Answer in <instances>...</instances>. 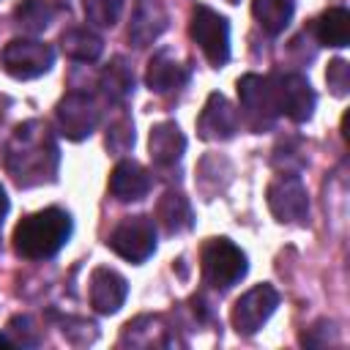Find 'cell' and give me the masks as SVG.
Listing matches in <instances>:
<instances>
[{
    "label": "cell",
    "instance_id": "cell-2",
    "mask_svg": "<svg viewBox=\"0 0 350 350\" xmlns=\"http://www.w3.org/2000/svg\"><path fill=\"white\" fill-rule=\"evenodd\" d=\"M71 216L63 208H44L25 216L14 230V249L25 260H49L71 238Z\"/></svg>",
    "mask_w": 350,
    "mask_h": 350
},
{
    "label": "cell",
    "instance_id": "cell-21",
    "mask_svg": "<svg viewBox=\"0 0 350 350\" xmlns=\"http://www.w3.org/2000/svg\"><path fill=\"white\" fill-rule=\"evenodd\" d=\"M252 16L268 36H279L293 19V0H252Z\"/></svg>",
    "mask_w": 350,
    "mask_h": 350
},
{
    "label": "cell",
    "instance_id": "cell-15",
    "mask_svg": "<svg viewBox=\"0 0 350 350\" xmlns=\"http://www.w3.org/2000/svg\"><path fill=\"white\" fill-rule=\"evenodd\" d=\"M148 150H150V159L156 167H175L186 150V137L178 129V123H172V120L156 123L148 137Z\"/></svg>",
    "mask_w": 350,
    "mask_h": 350
},
{
    "label": "cell",
    "instance_id": "cell-1",
    "mask_svg": "<svg viewBox=\"0 0 350 350\" xmlns=\"http://www.w3.org/2000/svg\"><path fill=\"white\" fill-rule=\"evenodd\" d=\"M60 150L55 134L44 120H27L14 129L5 145V167L16 186H41L52 183L57 175Z\"/></svg>",
    "mask_w": 350,
    "mask_h": 350
},
{
    "label": "cell",
    "instance_id": "cell-25",
    "mask_svg": "<svg viewBox=\"0 0 350 350\" xmlns=\"http://www.w3.org/2000/svg\"><path fill=\"white\" fill-rule=\"evenodd\" d=\"M131 145H134V123L129 118H120L107 131V148L115 153H126Z\"/></svg>",
    "mask_w": 350,
    "mask_h": 350
},
{
    "label": "cell",
    "instance_id": "cell-24",
    "mask_svg": "<svg viewBox=\"0 0 350 350\" xmlns=\"http://www.w3.org/2000/svg\"><path fill=\"white\" fill-rule=\"evenodd\" d=\"M85 19L96 27H112L120 19L123 0H82Z\"/></svg>",
    "mask_w": 350,
    "mask_h": 350
},
{
    "label": "cell",
    "instance_id": "cell-26",
    "mask_svg": "<svg viewBox=\"0 0 350 350\" xmlns=\"http://www.w3.org/2000/svg\"><path fill=\"white\" fill-rule=\"evenodd\" d=\"M325 82H328V88H331L334 96H339V98L347 96V88H350V66L342 57L331 60L328 63V71H325Z\"/></svg>",
    "mask_w": 350,
    "mask_h": 350
},
{
    "label": "cell",
    "instance_id": "cell-16",
    "mask_svg": "<svg viewBox=\"0 0 350 350\" xmlns=\"http://www.w3.org/2000/svg\"><path fill=\"white\" fill-rule=\"evenodd\" d=\"M145 82L153 93H170V90H178L189 82V68L183 63H178L167 49H161L150 57L148 71H145Z\"/></svg>",
    "mask_w": 350,
    "mask_h": 350
},
{
    "label": "cell",
    "instance_id": "cell-5",
    "mask_svg": "<svg viewBox=\"0 0 350 350\" xmlns=\"http://www.w3.org/2000/svg\"><path fill=\"white\" fill-rule=\"evenodd\" d=\"M189 36L202 49L205 60L216 68H221L230 60V25L221 14H216L208 5H194L189 19Z\"/></svg>",
    "mask_w": 350,
    "mask_h": 350
},
{
    "label": "cell",
    "instance_id": "cell-7",
    "mask_svg": "<svg viewBox=\"0 0 350 350\" xmlns=\"http://www.w3.org/2000/svg\"><path fill=\"white\" fill-rule=\"evenodd\" d=\"M98 115H101V109H98L96 98L85 90H68L55 107V120H57L60 134L74 142H79L96 131Z\"/></svg>",
    "mask_w": 350,
    "mask_h": 350
},
{
    "label": "cell",
    "instance_id": "cell-9",
    "mask_svg": "<svg viewBox=\"0 0 350 350\" xmlns=\"http://www.w3.org/2000/svg\"><path fill=\"white\" fill-rule=\"evenodd\" d=\"M271 85H273L279 115H287L295 123H306L312 118L317 96H314V90H312V85L304 74L279 71V74H271Z\"/></svg>",
    "mask_w": 350,
    "mask_h": 350
},
{
    "label": "cell",
    "instance_id": "cell-3",
    "mask_svg": "<svg viewBox=\"0 0 350 350\" xmlns=\"http://www.w3.org/2000/svg\"><path fill=\"white\" fill-rule=\"evenodd\" d=\"M200 262H202V279L219 293L238 284L249 271L243 249L235 246L230 238H211L202 246Z\"/></svg>",
    "mask_w": 350,
    "mask_h": 350
},
{
    "label": "cell",
    "instance_id": "cell-4",
    "mask_svg": "<svg viewBox=\"0 0 350 350\" xmlns=\"http://www.w3.org/2000/svg\"><path fill=\"white\" fill-rule=\"evenodd\" d=\"M238 101H241V118L252 131H268L279 118L271 77L243 74L238 79Z\"/></svg>",
    "mask_w": 350,
    "mask_h": 350
},
{
    "label": "cell",
    "instance_id": "cell-13",
    "mask_svg": "<svg viewBox=\"0 0 350 350\" xmlns=\"http://www.w3.org/2000/svg\"><path fill=\"white\" fill-rule=\"evenodd\" d=\"M90 306L98 314H115L129 295V282L112 268H96L90 273Z\"/></svg>",
    "mask_w": 350,
    "mask_h": 350
},
{
    "label": "cell",
    "instance_id": "cell-19",
    "mask_svg": "<svg viewBox=\"0 0 350 350\" xmlns=\"http://www.w3.org/2000/svg\"><path fill=\"white\" fill-rule=\"evenodd\" d=\"M312 33L323 46H347L350 44V11L328 8L312 22Z\"/></svg>",
    "mask_w": 350,
    "mask_h": 350
},
{
    "label": "cell",
    "instance_id": "cell-12",
    "mask_svg": "<svg viewBox=\"0 0 350 350\" xmlns=\"http://www.w3.org/2000/svg\"><path fill=\"white\" fill-rule=\"evenodd\" d=\"M238 131V112L235 107L221 96L211 93L200 118H197V134L205 142H224Z\"/></svg>",
    "mask_w": 350,
    "mask_h": 350
},
{
    "label": "cell",
    "instance_id": "cell-18",
    "mask_svg": "<svg viewBox=\"0 0 350 350\" xmlns=\"http://www.w3.org/2000/svg\"><path fill=\"white\" fill-rule=\"evenodd\" d=\"M156 221H159L161 230L170 232V235H178V232L191 230L194 213H191L189 200H186L180 191H167V194L156 202Z\"/></svg>",
    "mask_w": 350,
    "mask_h": 350
},
{
    "label": "cell",
    "instance_id": "cell-14",
    "mask_svg": "<svg viewBox=\"0 0 350 350\" xmlns=\"http://www.w3.org/2000/svg\"><path fill=\"white\" fill-rule=\"evenodd\" d=\"M150 189V175L145 172L142 164L123 159L115 164V170L109 172V194L120 202H137L148 194Z\"/></svg>",
    "mask_w": 350,
    "mask_h": 350
},
{
    "label": "cell",
    "instance_id": "cell-29",
    "mask_svg": "<svg viewBox=\"0 0 350 350\" xmlns=\"http://www.w3.org/2000/svg\"><path fill=\"white\" fill-rule=\"evenodd\" d=\"M227 3H238V0H227Z\"/></svg>",
    "mask_w": 350,
    "mask_h": 350
},
{
    "label": "cell",
    "instance_id": "cell-11",
    "mask_svg": "<svg viewBox=\"0 0 350 350\" xmlns=\"http://www.w3.org/2000/svg\"><path fill=\"white\" fill-rule=\"evenodd\" d=\"M276 306H279V293L271 284H257L235 301L232 314H230L232 328L243 336H252L268 323V317L276 312Z\"/></svg>",
    "mask_w": 350,
    "mask_h": 350
},
{
    "label": "cell",
    "instance_id": "cell-6",
    "mask_svg": "<svg viewBox=\"0 0 350 350\" xmlns=\"http://www.w3.org/2000/svg\"><path fill=\"white\" fill-rule=\"evenodd\" d=\"M0 63H3V68L14 79H36V77H41V74H46L52 68L55 52L44 41H36V38H14V41H8L3 46Z\"/></svg>",
    "mask_w": 350,
    "mask_h": 350
},
{
    "label": "cell",
    "instance_id": "cell-8",
    "mask_svg": "<svg viewBox=\"0 0 350 350\" xmlns=\"http://www.w3.org/2000/svg\"><path fill=\"white\" fill-rule=\"evenodd\" d=\"M107 246L129 262H145L156 252V224H153V219H148V216L123 219L109 232Z\"/></svg>",
    "mask_w": 350,
    "mask_h": 350
},
{
    "label": "cell",
    "instance_id": "cell-27",
    "mask_svg": "<svg viewBox=\"0 0 350 350\" xmlns=\"http://www.w3.org/2000/svg\"><path fill=\"white\" fill-rule=\"evenodd\" d=\"M5 213H8V197H5V189L0 186V224H3Z\"/></svg>",
    "mask_w": 350,
    "mask_h": 350
},
{
    "label": "cell",
    "instance_id": "cell-10",
    "mask_svg": "<svg viewBox=\"0 0 350 350\" xmlns=\"http://www.w3.org/2000/svg\"><path fill=\"white\" fill-rule=\"evenodd\" d=\"M265 197H268V208H271L273 219L282 224L304 221L309 213V197H306V189L295 172H284V175L273 178L268 183Z\"/></svg>",
    "mask_w": 350,
    "mask_h": 350
},
{
    "label": "cell",
    "instance_id": "cell-23",
    "mask_svg": "<svg viewBox=\"0 0 350 350\" xmlns=\"http://www.w3.org/2000/svg\"><path fill=\"white\" fill-rule=\"evenodd\" d=\"M14 19L25 33H44L55 19V8L46 0H22L14 8Z\"/></svg>",
    "mask_w": 350,
    "mask_h": 350
},
{
    "label": "cell",
    "instance_id": "cell-17",
    "mask_svg": "<svg viewBox=\"0 0 350 350\" xmlns=\"http://www.w3.org/2000/svg\"><path fill=\"white\" fill-rule=\"evenodd\" d=\"M164 27H167L164 8L159 3H139L129 25V41L134 46H148L164 33Z\"/></svg>",
    "mask_w": 350,
    "mask_h": 350
},
{
    "label": "cell",
    "instance_id": "cell-22",
    "mask_svg": "<svg viewBox=\"0 0 350 350\" xmlns=\"http://www.w3.org/2000/svg\"><path fill=\"white\" fill-rule=\"evenodd\" d=\"M101 93L107 101H123L131 90H134V71L123 57H115L104 71H101V82H98Z\"/></svg>",
    "mask_w": 350,
    "mask_h": 350
},
{
    "label": "cell",
    "instance_id": "cell-28",
    "mask_svg": "<svg viewBox=\"0 0 350 350\" xmlns=\"http://www.w3.org/2000/svg\"><path fill=\"white\" fill-rule=\"evenodd\" d=\"M0 347H14V342H11L5 334H0Z\"/></svg>",
    "mask_w": 350,
    "mask_h": 350
},
{
    "label": "cell",
    "instance_id": "cell-20",
    "mask_svg": "<svg viewBox=\"0 0 350 350\" xmlns=\"http://www.w3.org/2000/svg\"><path fill=\"white\" fill-rule=\"evenodd\" d=\"M60 49L79 63H93L104 52V41L90 27H68L60 33Z\"/></svg>",
    "mask_w": 350,
    "mask_h": 350
}]
</instances>
